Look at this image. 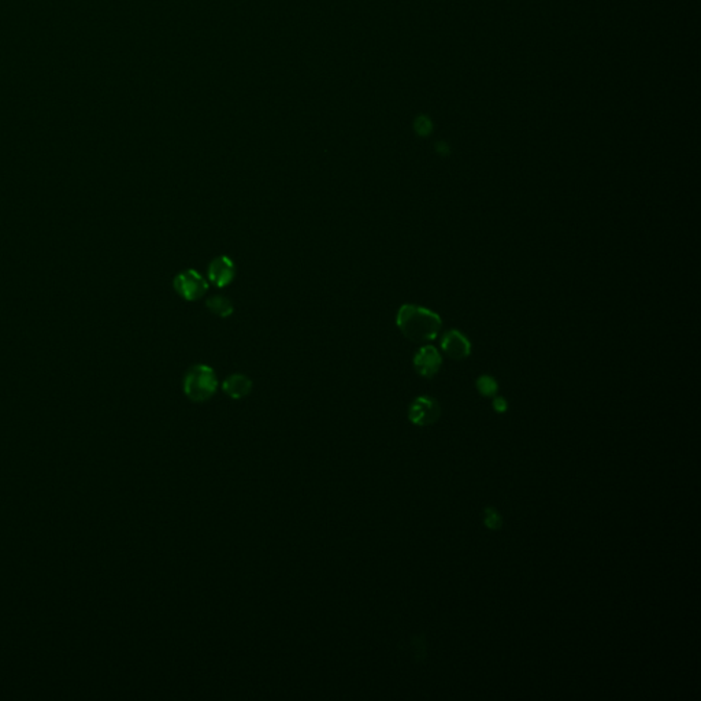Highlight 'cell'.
Returning a JSON list of instances; mask_svg holds the SVG:
<instances>
[{"label":"cell","instance_id":"8992f818","mask_svg":"<svg viewBox=\"0 0 701 701\" xmlns=\"http://www.w3.org/2000/svg\"><path fill=\"white\" fill-rule=\"evenodd\" d=\"M207 274H208V279L214 285L224 288V286H227L229 284H232V281L234 279L236 266L229 256L222 255V256H218L210 262Z\"/></svg>","mask_w":701,"mask_h":701},{"label":"cell","instance_id":"52a82bcc","mask_svg":"<svg viewBox=\"0 0 701 701\" xmlns=\"http://www.w3.org/2000/svg\"><path fill=\"white\" fill-rule=\"evenodd\" d=\"M441 348L453 360H463L472 353L470 341L457 330H451L444 334Z\"/></svg>","mask_w":701,"mask_h":701},{"label":"cell","instance_id":"7c38bea8","mask_svg":"<svg viewBox=\"0 0 701 701\" xmlns=\"http://www.w3.org/2000/svg\"><path fill=\"white\" fill-rule=\"evenodd\" d=\"M493 408H495L496 412L503 414V412H505L508 410V403H507V400L504 398H496L493 400Z\"/></svg>","mask_w":701,"mask_h":701},{"label":"cell","instance_id":"5b68a950","mask_svg":"<svg viewBox=\"0 0 701 701\" xmlns=\"http://www.w3.org/2000/svg\"><path fill=\"white\" fill-rule=\"evenodd\" d=\"M443 365V358L440 352L431 346H425L415 353L414 356V369L419 376L425 378H433L436 376Z\"/></svg>","mask_w":701,"mask_h":701},{"label":"cell","instance_id":"30bf717a","mask_svg":"<svg viewBox=\"0 0 701 701\" xmlns=\"http://www.w3.org/2000/svg\"><path fill=\"white\" fill-rule=\"evenodd\" d=\"M476 389L482 396L493 398L499 391V385L493 377L481 376L476 379Z\"/></svg>","mask_w":701,"mask_h":701},{"label":"cell","instance_id":"ba28073f","mask_svg":"<svg viewBox=\"0 0 701 701\" xmlns=\"http://www.w3.org/2000/svg\"><path fill=\"white\" fill-rule=\"evenodd\" d=\"M222 389L229 398L239 400L250 395L252 391V381L244 374H232L224 381Z\"/></svg>","mask_w":701,"mask_h":701},{"label":"cell","instance_id":"3957f363","mask_svg":"<svg viewBox=\"0 0 701 701\" xmlns=\"http://www.w3.org/2000/svg\"><path fill=\"white\" fill-rule=\"evenodd\" d=\"M440 417H441L440 403L429 396L417 398L408 408V419L415 426L425 427L433 425L440 419Z\"/></svg>","mask_w":701,"mask_h":701},{"label":"cell","instance_id":"8fae6325","mask_svg":"<svg viewBox=\"0 0 701 701\" xmlns=\"http://www.w3.org/2000/svg\"><path fill=\"white\" fill-rule=\"evenodd\" d=\"M484 524L489 530H499L503 526V518L495 508L488 507L484 511Z\"/></svg>","mask_w":701,"mask_h":701},{"label":"cell","instance_id":"7a4b0ae2","mask_svg":"<svg viewBox=\"0 0 701 701\" xmlns=\"http://www.w3.org/2000/svg\"><path fill=\"white\" fill-rule=\"evenodd\" d=\"M218 388L215 372L207 365L192 366L184 377V392L188 399L196 403L211 399Z\"/></svg>","mask_w":701,"mask_h":701},{"label":"cell","instance_id":"277c9868","mask_svg":"<svg viewBox=\"0 0 701 701\" xmlns=\"http://www.w3.org/2000/svg\"><path fill=\"white\" fill-rule=\"evenodd\" d=\"M175 292L187 301H199L208 289V284L196 270H185L175 278Z\"/></svg>","mask_w":701,"mask_h":701},{"label":"cell","instance_id":"9c48e42d","mask_svg":"<svg viewBox=\"0 0 701 701\" xmlns=\"http://www.w3.org/2000/svg\"><path fill=\"white\" fill-rule=\"evenodd\" d=\"M206 305L210 310V312H213L214 315H217L220 318H227L234 311L233 303L222 295H215V296L210 298L208 301H206Z\"/></svg>","mask_w":701,"mask_h":701},{"label":"cell","instance_id":"6da1fadb","mask_svg":"<svg viewBox=\"0 0 701 701\" xmlns=\"http://www.w3.org/2000/svg\"><path fill=\"white\" fill-rule=\"evenodd\" d=\"M396 324L404 337L412 343H427L441 330V318L424 307L404 304L398 312Z\"/></svg>","mask_w":701,"mask_h":701}]
</instances>
